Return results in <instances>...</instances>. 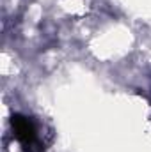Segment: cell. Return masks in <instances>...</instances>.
Returning <instances> with one entry per match:
<instances>
[{
	"instance_id": "obj_1",
	"label": "cell",
	"mask_w": 151,
	"mask_h": 152,
	"mask_svg": "<svg viewBox=\"0 0 151 152\" xmlns=\"http://www.w3.org/2000/svg\"><path fill=\"white\" fill-rule=\"evenodd\" d=\"M11 126H13V131H14L16 138H18L25 147L32 149V147L36 145V140H38V138H36V127H34V124H32L27 117H23V115H20V113L13 115Z\"/></svg>"
}]
</instances>
